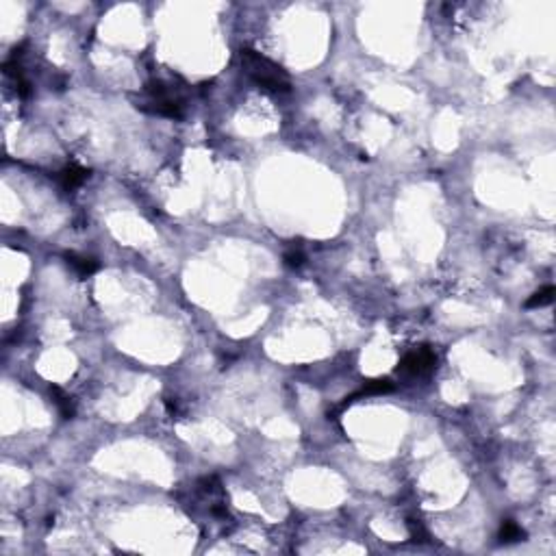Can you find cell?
<instances>
[{
    "mask_svg": "<svg viewBox=\"0 0 556 556\" xmlns=\"http://www.w3.org/2000/svg\"><path fill=\"white\" fill-rule=\"evenodd\" d=\"M239 61H242L244 72L257 87L266 89L270 94H287L291 89V78L283 70V65L263 57L261 52L253 48H244L239 52Z\"/></svg>",
    "mask_w": 556,
    "mask_h": 556,
    "instance_id": "1",
    "label": "cell"
},
{
    "mask_svg": "<svg viewBox=\"0 0 556 556\" xmlns=\"http://www.w3.org/2000/svg\"><path fill=\"white\" fill-rule=\"evenodd\" d=\"M135 107L146 111V114L170 120H180L185 114V100L180 96V89L159 78L146 83L142 98L137 100Z\"/></svg>",
    "mask_w": 556,
    "mask_h": 556,
    "instance_id": "2",
    "label": "cell"
},
{
    "mask_svg": "<svg viewBox=\"0 0 556 556\" xmlns=\"http://www.w3.org/2000/svg\"><path fill=\"white\" fill-rule=\"evenodd\" d=\"M437 367V354L430 345H420L415 350L407 352L398 363V374L402 376H428Z\"/></svg>",
    "mask_w": 556,
    "mask_h": 556,
    "instance_id": "3",
    "label": "cell"
},
{
    "mask_svg": "<svg viewBox=\"0 0 556 556\" xmlns=\"http://www.w3.org/2000/svg\"><path fill=\"white\" fill-rule=\"evenodd\" d=\"M394 392V383L389 378H374V381H367L363 383V387L354 392L352 396L343 398V407L352 405V402L361 400V398H370V396H383V394H392Z\"/></svg>",
    "mask_w": 556,
    "mask_h": 556,
    "instance_id": "4",
    "label": "cell"
},
{
    "mask_svg": "<svg viewBox=\"0 0 556 556\" xmlns=\"http://www.w3.org/2000/svg\"><path fill=\"white\" fill-rule=\"evenodd\" d=\"M87 176H89V172L85 168H81L78 163H67L65 168L59 172V185L65 191H74V189H78L83 183H85Z\"/></svg>",
    "mask_w": 556,
    "mask_h": 556,
    "instance_id": "5",
    "label": "cell"
},
{
    "mask_svg": "<svg viewBox=\"0 0 556 556\" xmlns=\"http://www.w3.org/2000/svg\"><path fill=\"white\" fill-rule=\"evenodd\" d=\"M63 259H65L67 266L72 268L81 278H87V276L96 274V272H98V268H100L98 261H96L94 257H83V255H76V253H65Z\"/></svg>",
    "mask_w": 556,
    "mask_h": 556,
    "instance_id": "6",
    "label": "cell"
},
{
    "mask_svg": "<svg viewBox=\"0 0 556 556\" xmlns=\"http://www.w3.org/2000/svg\"><path fill=\"white\" fill-rule=\"evenodd\" d=\"M50 396H52V400H54V405H57V409H59V413L65 417V420H70V417H74V413H76V409H74V402H72V398H70L63 389H59V387H50Z\"/></svg>",
    "mask_w": 556,
    "mask_h": 556,
    "instance_id": "7",
    "label": "cell"
},
{
    "mask_svg": "<svg viewBox=\"0 0 556 556\" xmlns=\"http://www.w3.org/2000/svg\"><path fill=\"white\" fill-rule=\"evenodd\" d=\"M498 539L502 541V544H517V541H524L526 539V533H524L522 526H517L515 522L506 520L502 526H500Z\"/></svg>",
    "mask_w": 556,
    "mask_h": 556,
    "instance_id": "8",
    "label": "cell"
},
{
    "mask_svg": "<svg viewBox=\"0 0 556 556\" xmlns=\"http://www.w3.org/2000/svg\"><path fill=\"white\" fill-rule=\"evenodd\" d=\"M554 294H556V289L552 285L544 287V289H539L535 291V294L526 300V309H541V307H548V304L554 302Z\"/></svg>",
    "mask_w": 556,
    "mask_h": 556,
    "instance_id": "9",
    "label": "cell"
},
{
    "mask_svg": "<svg viewBox=\"0 0 556 556\" xmlns=\"http://www.w3.org/2000/svg\"><path fill=\"white\" fill-rule=\"evenodd\" d=\"M285 266L287 268H300L302 263H304V250H302V246L300 244H296V242H291V246L285 250Z\"/></svg>",
    "mask_w": 556,
    "mask_h": 556,
    "instance_id": "10",
    "label": "cell"
},
{
    "mask_svg": "<svg viewBox=\"0 0 556 556\" xmlns=\"http://www.w3.org/2000/svg\"><path fill=\"white\" fill-rule=\"evenodd\" d=\"M407 526H409V535H411L413 541H420V544H426V541L430 539V537H428V531H426L424 524H422L420 520H409Z\"/></svg>",
    "mask_w": 556,
    "mask_h": 556,
    "instance_id": "11",
    "label": "cell"
}]
</instances>
